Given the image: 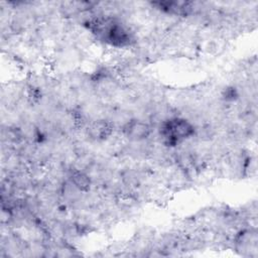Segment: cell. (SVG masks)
Here are the masks:
<instances>
[{"mask_svg": "<svg viewBox=\"0 0 258 258\" xmlns=\"http://www.w3.org/2000/svg\"><path fill=\"white\" fill-rule=\"evenodd\" d=\"M159 133L164 144L175 146L195 134L194 125L186 119L171 117L161 122Z\"/></svg>", "mask_w": 258, "mask_h": 258, "instance_id": "cell-1", "label": "cell"}, {"mask_svg": "<svg viewBox=\"0 0 258 258\" xmlns=\"http://www.w3.org/2000/svg\"><path fill=\"white\" fill-rule=\"evenodd\" d=\"M123 133L130 140L141 141L150 135L151 127L145 121L132 119L123 126Z\"/></svg>", "mask_w": 258, "mask_h": 258, "instance_id": "cell-2", "label": "cell"}, {"mask_svg": "<svg viewBox=\"0 0 258 258\" xmlns=\"http://www.w3.org/2000/svg\"><path fill=\"white\" fill-rule=\"evenodd\" d=\"M113 132V126L109 121L106 120H97L93 122L89 129V135L96 140L107 139Z\"/></svg>", "mask_w": 258, "mask_h": 258, "instance_id": "cell-3", "label": "cell"}, {"mask_svg": "<svg viewBox=\"0 0 258 258\" xmlns=\"http://www.w3.org/2000/svg\"><path fill=\"white\" fill-rule=\"evenodd\" d=\"M71 181L73 185L81 191H87L91 186V179L87 173L80 169H75L71 173Z\"/></svg>", "mask_w": 258, "mask_h": 258, "instance_id": "cell-4", "label": "cell"}]
</instances>
